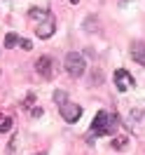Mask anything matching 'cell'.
Here are the masks:
<instances>
[{
	"label": "cell",
	"mask_w": 145,
	"mask_h": 155,
	"mask_svg": "<svg viewBox=\"0 0 145 155\" xmlns=\"http://www.w3.org/2000/svg\"><path fill=\"white\" fill-rule=\"evenodd\" d=\"M52 99H54V104H56V106H63V104H68V94L63 92V89H56V92L52 94Z\"/></svg>",
	"instance_id": "30bf717a"
},
{
	"label": "cell",
	"mask_w": 145,
	"mask_h": 155,
	"mask_svg": "<svg viewBox=\"0 0 145 155\" xmlns=\"http://www.w3.org/2000/svg\"><path fill=\"white\" fill-rule=\"evenodd\" d=\"M54 31H56V19H54V14L49 12L45 19L40 21V26H38V35L42 40H47V38H52L54 35Z\"/></svg>",
	"instance_id": "277c9868"
},
{
	"label": "cell",
	"mask_w": 145,
	"mask_h": 155,
	"mask_svg": "<svg viewBox=\"0 0 145 155\" xmlns=\"http://www.w3.org/2000/svg\"><path fill=\"white\" fill-rule=\"evenodd\" d=\"M112 80H115V87H117V92H129V89H134V87H136V80H134V75H131L129 71H124V68L115 71Z\"/></svg>",
	"instance_id": "3957f363"
},
{
	"label": "cell",
	"mask_w": 145,
	"mask_h": 155,
	"mask_svg": "<svg viewBox=\"0 0 145 155\" xmlns=\"http://www.w3.org/2000/svg\"><path fill=\"white\" fill-rule=\"evenodd\" d=\"M131 59L145 68V42L143 40H134L131 42Z\"/></svg>",
	"instance_id": "ba28073f"
},
{
	"label": "cell",
	"mask_w": 145,
	"mask_h": 155,
	"mask_svg": "<svg viewBox=\"0 0 145 155\" xmlns=\"http://www.w3.org/2000/svg\"><path fill=\"white\" fill-rule=\"evenodd\" d=\"M35 71H38L45 80H52V75H54V59L47 57V54L40 57L38 61H35Z\"/></svg>",
	"instance_id": "5b68a950"
},
{
	"label": "cell",
	"mask_w": 145,
	"mask_h": 155,
	"mask_svg": "<svg viewBox=\"0 0 145 155\" xmlns=\"http://www.w3.org/2000/svg\"><path fill=\"white\" fill-rule=\"evenodd\" d=\"M10 129H12V117L0 113V134H5V132H10Z\"/></svg>",
	"instance_id": "8fae6325"
},
{
	"label": "cell",
	"mask_w": 145,
	"mask_h": 155,
	"mask_svg": "<svg viewBox=\"0 0 145 155\" xmlns=\"http://www.w3.org/2000/svg\"><path fill=\"white\" fill-rule=\"evenodd\" d=\"M58 110H61V117L66 122H77L82 117V108L77 104H63V106H58Z\"/></svg>",
	"instance_id": "8992f818"
},
{
	"label": "cell",
	"mask_w": 145,
	"mask_h": 155,
	"mask_svg": "<svg viewBox=\"0 0 145 155\" xmlns=\"http://www.w3.org/2000/svg\"><path fill=\"white\" fill-rule=\"evenodd\" d=\"M70 2H73V5H77V2H80V0H70Z\"/></svg>",
	"instance_id": "e0dca14e"
},
{
	"label": "cell",
	"mask_w": 145,
	"mask_h": 155,
	"mask_svg": "<svg viewBox=\"0 0 145 155\" xmlns=\"http://www.w3.org/2000/svg\"><path fill=\"white\" fill-rule=\"evenodd\" d=\"M30 115H33V117H40V115H42V108H40V106L30 108Z\"/></svg>",
	"instance_id": "2e32d148"
},
{
	"label": "cell",
	"mask_w": 145,
	"mask_h": 155,
	"mask_svg": "<svg viewBox=\"0 0 145 155\" xmlns=\"http://www.w3.org/2000/svg\"><path fill=\"white\" fill-rule=\"evenodd\" d=\"M14 148H17V134L10 139V143H7V155H14Z\"/></svg>",
	"instance_id": "9a60e30c"
},
{
	"label": "cell",
	"mask_w": 145,
	"mask_h": 155,
	"mask_svg": "<svg viewBox=\"0 0 145 155\" xmlns=\"http://www.w3.org/2000/svg\"><path fill=\"white\" fill-rule=\"evenodd\" d=\"M63 66H66V71H68L70 78H82L84 71H87V61H84V57H82L80 52H68Z\"/></svg>",
	"instance_id": "7a4b0ae2"
},
{
	"label": "cell",
	"mask_w": 145,
	"mask_h": 155,
	"mask_svg": "<svg viewBox=\"0 0 145 155\" xmlns=\"http://www.w3.org/2000/svg\"><path fill=\"white\" fill-rule=\"evenodd\" d=\"M21 35H17V33H7V35H5V47L7 49H12V47H17V45H19L21 47Z\"/></svg>",
	"instance_id": "9c48e42d"
},
{
	"label": "cell",
	"mask_w": 145,
	"mask_h": 155,
	"mask_svg": "<svg viewBox=\"0 0 145 155\" xmlns=\"http://www.w3.org/2000/svg\"><path fill=\"white\" fill-rule=\"evenodd\" d=\"M35 155H45V153H35Z\"/></svg>",
	"instance_id": "ac0fdd59"
},
{
	"label": "cell",
	"mask_w": 145,
	"mask_h": 155,
	"mask_svg": "<svg viewBox=\"0 0 145 155\" xmlns=\"http://www.w3.org/2000/svg\"><path fill=\"white\" fill-rule=\"evenodd\" d=\"M119 117L117 113H108V110H98L94 122H91V132H89L87 141H94V136H106V134H115Z\"/></svg>",
	"instance_id": "6da1fadb"
},
{
	"label": "cell",
	"mask_w": 145,
	"mask_h": 155,
	"mask_svg": "<svg viewBox=\"0 0 145 155\" xmlns=\"http://www.w3.org/2000/svg\"><path fill=\"white\" fill-rule=\"evenodd\" d=\"M126 125L131 127V129L145 132V110H131L129 117H126Z\"/></svg>",
	"instance_id": "52a82bcc"
},
{
	"label": "cell",
	"mask_w": 145,
	"mask_h": 155,
	"mask_svg": "<svg viewBox=\"0 0 145 155\" xmlns=\"http://www.w3.org/2000/svg\"><path fill=\"white\" fill-rule=\"evenodd\" d=\"M126 143H129L126 136H115V139H112V148H117V150H124Z\"/></svg>",
	"instance_id": "4fadbf2b"
},
{
	"label": "cell",
	"mask_w": 145,
	"mask_h": 155,
	"mask_svg": "<svg viewBox=\"0 0 145 155\" xmlns=\"http://www.w3.org/2000/svg\"><path fill=\"white\" fill-rule=\"evenodd\" d=\"M84 28H87V31H101V26H98V21L94 19V17H87V21H84Z\"/></svg>",
	"instance_id": "5bb4252c"
},
{
	"label": "cell",
	"mask_w": 145,
	"mask_h": 155,
	"mask_svg": "<svg viewBox=\"0 0 145 155\" xmlns=\"http://www.w3.org/2000/svg\"><path fill=\"white\" fill-rule=\"evenodd\" d=\"M47 14H49V10H38V7H33V10L28 12L30 19H38V21H42L45 17H47Z\"/></svg>",
	"instance_id": "7c38bea8"
}]
</instances>
